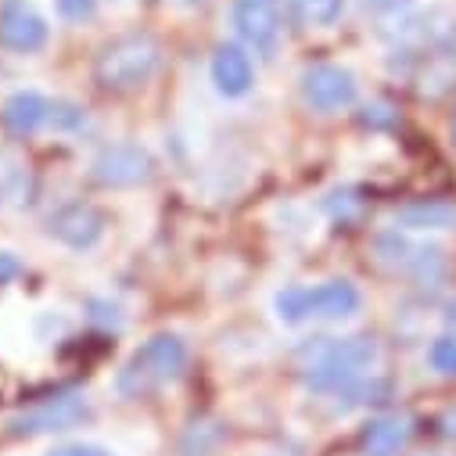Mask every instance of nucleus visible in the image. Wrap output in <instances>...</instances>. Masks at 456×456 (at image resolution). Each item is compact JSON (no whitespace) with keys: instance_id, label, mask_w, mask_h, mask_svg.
<instances>
[{"instance_id":"obj_18","label":"nucleus","mask_w":456,"mask_h":456,"mask_svg":"<svg viewBox=\"0 0 456 456\" xmlns=\"http://www.w3.org/2000/svg\"><path fill=\"white\" fill-rule=\"evenodd\" d=\"M86 123V116L76 108V104H69V101H51V126H58V130H79Z\"/></svg>"},{"instance_id":"obj_12","label":"nucleus","mask_w":456,"mask_h":456,"mask_svg":"<svg viewBox=\"0 0 456 456\" xmlns=\"http://www.w3.org/2000/svg\"><path fill=\"white\" fill-rule=\"evenodd\" d=\"M413 428H410V417H399V413H385V417H374L363 435H360V449L363 456H395L406 442H410Z\"/></svg>"},{"instance_id":"obj_24","label":"nucleus","mask_w":456,"mask_h":456,"mask_svg":"<svg viewBox=\"0 0 456 456\" xmlns=\"http://www.w3.org/2000/svg\"><path fill=\"white\" fill-rule=\"evenodd\" d=\"M452 137H456V119H452Z\"/></svg>"},{"instance_id":"obj_9","label":"nucleus","mask_w":456,"mask_h":456,"mask_svg":"<svg viewBox=\"0 0 456 456\" xmlns=\"http://www.w3.org/2000/svg\"><path fill=\"white\" fill-rule=\"evenodd\" d=\"M47 231H51V238L65 241L69 248H90L104 234V212L86 201H69L47 219Z\"/></svg>"},{"instance_id":"obj_6","label":"nucleus","mask_w":456,"mask_h":456,"mask_svg":"<svg viewBox=\"0 0 456 456\" xmlns=\"http://www.w3.org/2000/svg\"><path fill=\"white\" fill-rule=\"evenodd\" d=\"M234 29L263 58H273L281 44V0H234Z\"/></svg>"},{"instance_id":"obj_14","label":"nucleus","mask_w":456,"mask_h":456,"mask_svg":"<svg viewBox=\"0 0 456 456\" xmlns=\"http://www.w3.org/2000/svg\"><path fill=\"white\" fill-rule=\"evenodd\" d=\"M395 223L410 226V231H456V201L445 198L410 201L395 212Z\"/></svg>"},{"instance_id":"obj_4","label":"nucleus","mask_w":456,"mask_h":456,"mask_svg":"<svg viewBox=\"0 0 456 456\" xmlns=\"http://www.w3.org/2000/svg\"><path fill=\"white\" fill-rule=\"evenodd\" d=\"M363 305V295L353 281H327L316 288H284L277 295V313L288 323L302 320H346Z\"/></svg>"},{"instance_id":"obj_17","label":"nucleus","mask_w":456,"mask_h":456,"mask_svg":"<svg viewBox=\"0 0 456 456\" xmlns=\"http://www.w3.org/2000/svg\"><path fill=\"white\" fill-rule=\"evenodd\" d=\"M428 360H431V367H435L438 374L456 378V338H452V334L438 338L435 346H431V353H428Z\"/></svg>"},{"instance_id":"obj_21","label":"nucleus","mask_w":456,"mask_h":456,"mask_svg":"<svg viewBox=\"0 0 456 456\" xmlns=\"http://www.w3.org/2000/svg\"><path fill=\"white\" fill-rule=\"evenodd\" d=\"M47 456H111V452H104L101 445H61V449H54Z\"/></svg>"},{"instance_id":"obj_16","label":"nucleus","mask_w":456,"mask_h":456,"mask_svg":"<svg viewBox=\"0 0 456 456\" xmlns=\"http://www.w3.org/2000/svg\"><path fill=\"white\" fill-rule=\"evenodd\" d=\"M291 4H295V12H298L302 22H309V26H330L341 15V8H346V0H291Z\"/></svg>"},{"instance_id":"obj_7","label":"nucleus","mask_w":456,"mask_h":456,"mask_svg":"<svg viewBox=\"0 0 456 456\" xmlns=\"http://www.w3.org/2000/svg\"><path fill=\"white\" fill-rule=\"evenodd\" d=\"M302 97L309 108L330 116L356 101V76L341 65H313L302 72Z\"/></svg>"},{"instance_id":"obj_22","label":"nucleus","mask_w":456,"mask_h":456,"mask_svg":"<svg viewBox=\"0 0 456 456\" xmlns=\"http://www.w3.org/2000/svg\"><path fill=\"white\" fill-rule=\"evenodd\" d=\"M12 277H19V263H15L12 256H4V252H0V284H4V281H12Z\"/></svg>"},{"instance_id":"obj_1","label":"nucleus","mask_w":456,"mask_h":456,"mask_svg":"<svg viewBox=\"0 0 456 456\" xmlns=\"http://www.w3.org/2000/svg\"><path fill=\"white\" fill-rule=\"evenodd\" d=\"M378 360L374 338H316L302 349V378L313 392H346Z\"/></svg>"},{"instance_id":"obj_19","label":"nucleus","mask_w":456,"mask_h":456,"mask_svg":"<svg viewBox=\"0 0 456 456\" xmlns=\"http://www.w3.org/2000/svg\"><path fill=\"white\" fill-rule=\"evenodd\" d=\"M54 4H58V15L69 22L94 19V12H97V0H54Z\"/></svg>"},{"instance_id":"obj_23","label":"nucleus","mask_w":456,"mask_h":456,"mask_svg":"<svg viewBox=\"0 0 456 456\" xmlns=\"http://www.w3.org/2000/svg\"><path fill=\"white\" fill-rule=\"evenodd\" d=\"M445 323L456 330V302H449V309H445Z\"/></svg>"},{"instance_id":"obj_2","label":"nucleus","mask_w":456,"mask_h":456,"mask_svg":"<svg viewBox=\"0 0 456 456\" xmlns=\"http://www.w3.org/2000/svg\"><path fill=\"white\" fill-rule=\"evenodd\" d=\"M162 65V47L151 33H123L111 37L94 61V79L111 90V94H126L141 90Z\"/></svg>"},{"instance_id":"obj_10","label":"nucleus","mask_w":456,"mask_h":456,"mask_svg":"<svg viewBox=\"0 0 456 456\" xmlns=\"http://www.w3.org/2000/svg\"><path fill=\"white\" fill-rule=\"evenodd\" d=\"M0 44L8 51H40L47 44V22L33 12L26 0H4L0 4Z\"/></svg>"},{"instance_id":"obj_5","label":"nucleus","mask_w":456,"mask_h":456,"mask_svg":"<svg viewBox=\"0 0 456 456\" xmlns=\"http://www.w3.org/2000/svg\"><path fill=\"white\" fill-rule=\"evenodd\" d=\"M83 420H90V406L83 395H54V399H44L22 413H15L8 420V435L15 438H33V435H51V431H69V428H79Z\"/></svg>"},{"instance_id":"obj_20","label":"nucleus","mask_w":456,"mask_h":456,"mask_svg":"<svg viewBox=\"0 0 456 456\" xmlns=\"http://www.w3.org/2000/svg\"><path fill=\"white\" fill-rule=\"evenodd\" d=\"M410 4V0H363V8L374 12V15H395Z\"/></svg>"},{"instance_id":"obj_15","label":"nucleus","mask_w":456,"mask_h":456,"mask_svg":"<svg viewBox=\"0 0 456 456\" xmlns=\"http://www.w3.org/2000/svg\"><path fill=\"white\" fill-rule=\"evenodd\" d=\"M399 270L406 277H413L420 288H442L449 266H445L442 248H435V245H410V252H406V259H403Z\"/></svg>"},{"instance_id":"obj_3","label":"nucleus","mask_w":456,"mask_h":456,"mask_svg":"<svg viewBox=\"0 0 456 456\" xmlns=\"http://www.w3.org/2000/svg\"><path fill=\"white\" fill-rule=\"evenodd\" d=\"M183 370H187V346L176 334H155L126 360V367L116 378V388L126 399H144L173 385Z\"/></svg>"},{"instance_id":"obj_13","label":"nucleus","mask_w":456,"mask_h":456,"mask_svg":"<svg viewBox=\"0 0 456 456\" xmlns=\"http://www.w3.org/2000/svg\"><path fill=\"white\" fill-rule=\"evenodd\" d=\"M51 123V101L33 94V90H19L4 101V126L19 137H29L37 134L40 126Z\"/></svg>"},{"instance_id":"obj_11","label":"nucleus","mask_w":456,"mask_h":456,"mask_svg":"<svg viewBox=\"0 0 456 456\" xmlns=\"http://www.w3.org/2000/svg\"><path fill=\"white\" fill-rule=\"evenodd\" d=\"M212 83L226 97H241L252 86V58L238 44H223L212 54Z\"/></svg>"},{"instance_id":"obj_8","label":"nucleus","mask_w":456,"mask_h":456,"mask_svg":"<svg viewBox=\"0 0 456 456\" xmlns=\"http://www.w3.org/2000/svg\"><path fill=\"white\" fill-rule=\"evenodd\" d=\"M151 155L137 144H108L97 151L94 159V180H101L104 187H134L151 180Z\"/></svg>"}]
</instances>
